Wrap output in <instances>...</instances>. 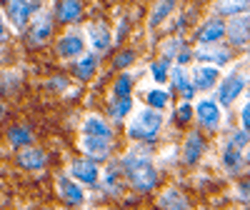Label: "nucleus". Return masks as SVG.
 Returning a JSON list of instances; mask_svg holds the SVG:
<instances>
[{"label":"nucleus","mask_w":250,"mask_h":210,"mask_svg":"<svg viewBox=\"0 0 250 210\" xmlns=\"http://www.w3.org/2000/svg\"><path fill=\"white\" fill-rule=\"evenodd\" d=\"M160 205H163V208L180 210V208H188V200H185V195H180L178 190H165V195L160 198Z\"/></svg>","instance_id":"27"},{"label":"nucleus","mask_w":250,"mask_h":210,"mask_svg":"<svg viewBox=\"0 0 250 210\" xmlns=\"http://www.w3.org/2000/svg\"><path fill=\"white\" fill-rule=\"evenodd\" d=\"M223 35H225V23L218 20V18L205 20V23L200 25V30H198V40H200V43H218Z\"/></svg>","instance_id":"10"},{"label":"nucleus","mask_w":250,"mask_h":210,"mask_svg":"<svg viewBox=\"0 0 250 210\" xmlns=\"http://www.w3.org/2000/svg\"><path fill=\"white\" fill-rule=\"evenodd\" d=\"M223 163H225V168L230 173H238L240 165H243V150L235 148V145H228L225 153H223Z\"/></svg>","instance_id":"21"},{"label":"nucleus","mask_w":250,"mask_h":210,"mask_svg":"<svg viewBox=\"0 0 250 210\" xmlns=\"http://www.w3.org/2000/svg\"><path fill=\"white\" fill-rule=\"evenodd\" d=\"M195 113H198V120H200L203 128L215 130L218 125H220V110H218V103H215V100H208V98L200 100L198 108H195Z\"/></svg>","instance_id":"5"},{"label":"nucleus","mask_w":250,"mask_h":210,"mask_svg":"<svg viewBox=\"0 0 250 210\" xmlns=\"http://www.w3.org/2000/svg\"><path fill=\"white\" fill-rule=\"evenodd\" d=\"M130 108H133V100L130 98H118V103L110 105V115L120 120V118H125V115L130 113Z\"/></svg>","instance_id":"29"},{"label":"nucleus","mask_w":250,"mask_h":210,"mask_svg":"<svg viewBox=\"0 0 250 210\" xmlns=\"http://www.w3.org/2000/svg\"><path fill=\"white\" fill-rule=\"evenodd\" d=\"M225 35L230 38L233 45H245L248 43V15L238 13V18L225 28Z\"/></svg>","instance_id":"12"},{"label":"nucleus","mask_w":250,"mask_h":210,"mask_svg":"<svg viewBox=\"0 0 250 210\" xmlns=\"http://www.w3.org/2000/svg\"><path fill=\"white\" fill-rule=\"evenodd\" d=\"M145 103H148L150 108H155V110H163L165 105L170 103V93L160 90V88H153V90H148V95H145Z\"/></svg>","instance_id":"22"},{"label":"nucleus","mask_w":250,"mask_h":210,"mask_svg":"<svg viewBox=\"0 0 250 210\" xmlns=\"http://www.w3.org/2000/svg\"><path fill=\"white\" fill-rule=\"evenodd\" d=\"M193 88L195 90H210L215 83H218V68L215 65H198L195 70H193Z\"/></svg>","instance_id":"8"},{"label":"nucleus","mask_w":250,"mask_h":210,"mask_svg":"<svg viewBox=\"0 0 250 210\" xmlns=\"http://www.w3.org/2000/svg\"><path fill=\"white\" fill-rule=\"evenodd\" d=\"M243 90H245V75H243V73H230V75L220 83L218 100H220L223 105H230Z\"/></svg>","instance_id":"3"},{"label":"nucleus","mask_w":250,"mask_h":210,"mask_svg":"<svg viewBox=\"0 0 250 210\" xmlns=\"http://www.w3.org/2000/svg\"><path fill=\"white\" fill-rule=\"evenodd\" d=\"M88 38L95 50H108L110 48V33L105 28V23H93L90 30H88Z\"/></svg>","instance_id":"17"},{"label":"nucleus","mask_w":250,"mask_h":210,"mask_svg":"<svg viewBox=\"0 0 250 210\" xmlns=\"http://www.w3.org/2000/svg\"><path fill=\"white\" fill-rule=\"evenodd\" d=\"M5 13H8V18L13 20L18 28H23L30 20V15H33V3H30V0H8V3H5Z\"/></svg>","instance_id":"6"},{"label":"nucleus","mask_w":250,"mask_h":210,"mask_svg":"<svg viewBox=\"0 0 250 210\" xmlns=\"http://www.w3.org/2000/svg\"><path fill=\"white\" fill-rule=\"evenodd\" d=\"M203 150H205V145H203V138H200L198 133H190V135H188V140H185V150H183V160H185L188 165H195V163L200 160Z\"/></svg>","instance_id":"14"},{"label":"nucleus","mask_w":250,"mask_h":210,"mask_svg":"<svg viewBox=\"0 0 250 210\" xmlns=\"http://www.w3.org/2000/svg\"><path fill=\"white\" fill-rule=\"evenodd\" d=\"M70 175L78 183H83V185H93V183H98L100 173H98V165L93 160H75L70 165Z\"/></svg>","instance_id":"7"},{"label":"nucleus","mask_w":250,"mask_h":210,"mask_svg":"<svg viewBox=\"0 0 250 210\" xmlns=\"http://www.w3.org/2000/svg\"><path fill=\"white\" fill-rule=\"evenodd\" d=\"M95 65H98L95 55H85L83 60H78V65H75V75H78L80 80H88V78L95 73Z\"/></svg>","instance_id":"26"},{"label":"nucleus","mask_w":250,"mask_h":210,"mask_svg":"<svg viewBox=\"0 0 250 210\" xmlns=\"http://www.w3.org/2000/svg\"><path fill=\"white\" fill-rule=\"evenodd\" d=\"M195 58L203 60V63H215V65H225V63H230V53H228L225 48H215L210 43H203L195 50Z\"/></svg>","instance_id":"9"},{"label":"nucleus","mask_w":250,"mask_h":210,"mask_svg":"<svg viewBox=\"0 0 250 210\" xmlns=\"http://www.w3.org/2000/svg\"><path fill=\"white\" fill-rule=\"evenodd\" d=\"M83 135H98V138H113L110 128H108V123L98 118V115H88L85 120H83Z\"/></svg>","instance_id":"16"},{"label":"nucleus","mask_w":250,"mask_h":210,"mask_svg":"<svg viewBox=\"0 0 250 210\" xmlns=\"http://www.w3.org/2000/svg\"><path fill=\"white\" fill-rule=\"evenodd\" d=\"M130 63H133V53H123V55H118L115 65H118V68H123V65H130Z\"/></svg>","instance_id":"34"},{"label":"nucleus","mask_w":250,"mask_h":210,"mask_svg":"<svg viewBox=\"0 0 250 210\" xmlns=\"http://www.w3.org/2000/svg\"><path fill=\"white\" fill-rule=\"evenodd\" d=\"M8 138H10L13 145H18V148H25V145L33 143V135H30L28 128H13V130L8 133Z\"/></svg>","instance_id":"28"},{"label":"nucleus","mask_w":250,"mask_h":210,"mask_svg":"<svg viewBox=\"0 0 250 210\" xmlns=\"http://www.w3.org/2000/svg\"><path fill=\"white\" fill-rule=\"evenodd\" d=\"M58 50H60L62 58H78L83 50H85V40H83L80 33L73 30V33H68V35L58 43Z\"/></svg>","instance_id":"11"},{"label":"nucleus","mask_w":250,"mask_h":210,"mask_svg":"<svg viewBox=\"0 0 250 210\" xmlns=\"http://www.w3.org/2000/svg\"><path fill=\"white\" fill-rule=\"evenodd\" d=\"M178 5V0H160V3L155 5V10L150 13V28H158L165 18H168Z\"/></svg>","instance_id":"20"},{"label":"nucleus","mask_w":250,"mask_h":210,"mask_svg":"<svg viewBox=\"0 0 250 210\" xmlns=\"http://www.w3.org/2000/svg\"><path fill=\"white\" fill-rule=\"evenodd\" d=\"M148 160H150L148 150L135 148V150H130L128 155L123 158V165H125V170H133V168H138V165H143V163H148Z\"/></svg>","instance_id":"25"},{"label":"nucleus","mask_w":250,"mask_h":210,"mask_svg":"<svg viewBox=\"0 0 250 210\" xmlns=\"http://www.w3.org/2000/svg\"><path fill=\"white\" fill-rule=\"evenodd\" d=\"M58 193H60V198L65 200L68 205H80V203H83L80 185L73 183L70 178H60V180H58Z\"/></svg>","instance_id":"13"},{"label":"nucleus","mask_w":250,"mask_h":210,"mask_svg":"<svg viewBox=\"0 0 250 210\" xmlns=\"http://www.w3.org/2000/svg\"><path fill=\"white\" fill-rule=\"evenodd\" d=\"M160 128H163V115L155 108H150L135 115V120L128 125V135L133 140H155Z\"/></svg>","instance_id":"1"},{"label":"nucleus","mask_w":250,"mask_h":210,"mask_svg":"<svg viewBox=\"0 0 250 210\" xmlns=\"http://www.w3.org/2000/svg\"><path fill=\"white\" fill-rule=\"evenodd\" d=\"M240 123H243V130H248V103H245V108L240 110Z\"/></svg>","instance_id":"35"},{"label":"nucleus","mask_w":250,"mask_h":210,"mask_svg":"<svg viewBox=\"0 0 250 210\" xmlns=\"http://www.w3.org/2000/svg\"><path fill=\"white\" fill-rule=\"evenodd\" d=\"M153 78L158 83H165V78H168V60H160V63H153Z\"/></svg>","instance_id":"32"},{"label":"nucleus","mask_w":250,"mask_h":210,"mask_svg":"<svg viewBox=\"0 0 250 210\" xmlns=\"http://www.w3.org/2000/svg\"><path fill=\"white\" fill-rule=\"evenodd\" d=\"M190 118H193V108H190V105H188V103L178 105V110H175V120H178L180 125H185Z\"/></svg>","instance_id":"33"},{"label":"nucleus","mask_w":250,"mask_h":210,"mask_svg":"<svg viewBox=\"0 0 250 210\" xmlns=\"http://www.w3.org/2000/svg\"><path fill=\"white\" fill-rule=\"evenodd\" d=\"M83 153L93 160H105L110 155V140L108 138H98V135H85L80 143Z\"/></svg>","instance_id":"4"},{"label":"nucleus","mask_w":250,"mask_h":210,"mask_svg":"<svg viewBox=\"0 0 250 210\" xmlns=\"http://www.w3.org/2000/svg\"><path fill=\"white\" fill-rule=\"evenodd\" d=\"M128 173H130L133 188L140 190V193H148V190H153V188L158 185V173H155V168L150 163H143V165L133 168V170H128Z\"/></svg>","instance_id":"2"},{"label":"nucleus","mask_w":250,"mask_h":210,"mask_svg":"<svg viewBox=\"0 0 250 210\" xmlns=\"http://www.w3.org/2000/svg\"><path fill=\"white\" fill-rule=\"evenodd\" d=\"M130 88H133V80H130V75H120L118 80H115V88H113V93L118 95V98H128L130 95Z\"/></svg>","instance_id":"30"},{"label":"nucleus","mask_w":250,"mask_h":210,"mask_svg":"<svg viewBox=\"0 0 250 210\" xmlns=\"http://www.w3.org/2000/svg\"><path fill=\"white\" fill-rule=\"evenodd\" d=\"M173 85H175V90H178L183 98H190V95L195 93L193 83H190V75H188V70H185L183 65L173 68Z\"/></svg>","instance_id":"19"},{"label":"nucleus","mask_w":250,"mask_h":210,"mask_svg":"<svg viewBox=\"0 0 250 210\" xmlns=\"http://www.w3.org/2000/svg\"><path fill=\"white\" fill-rule=\"evenodd\" d=\"M8 38V30H5V20H3V13H0V40Z\"/></svg>","instance_id":"36"},{"label":"nucleus","mask_w":250,"mask_h":210,"mask_svg":"<svg viewBox=\"0 0 250 210\" xmlns=\"http://www.w3.org/2000/svg\"><path fill=\"white\" fill-rule=\"evenodd\" d=\"M183 48H185V43H183L180 38H170V40H165V45H163V55H165V60L175 58Z\"/></svg>","instance_id":"31"},{"label":"nucleus","mask_w":250,"mask_h":210,"mask_svg":"<svg viewBox=\"0 0 250 210\" xmlns=\"http://www.w3.org/2000/svg\"><path fill=\"white\" fill-rule=\"evenodd\" d=\"M215 8L223 15H238V13H245L248 10V0H220Z\"/></svg>","instance_id":"23"},{"label":"nucleus","mask_w":250,"mask_h":210,"mask_svg":"<svg viewBox=\"0 0 250 210\" xmlns=\"http://www.w3.org/2000/svg\"><path fill=\"white\" fill-rule=\"evenodd\" d=\"M18 165H23L25 170H40L45 165V153L38 148H25L18 155Z\"/></svg>","instance_id":"15"},{"label":"nucleus","mask_w":250,"mask_h":210,"mask_svg":"<svg viewBox=\"0 0 250 210\" xmlns=\"http://www.w3.org/2000/svg\"><path fill=\"white\" fill-rule=\"evenodd\" d=\"M48 35H50V20H48L45 15H38L35 25H33V33H30L33 43H43V40H45Z\"/></svg>","instance_id":"24"},{"label":"nucleus","mask_w":250,"mask_h":210,"mask_svg":"<svg viewBox=\"0 0 250 210\" xmlns=\"http://www.w3.org/2000/svg\"><path fill=\"white\" fill-rule=\"evenodd\" d=\"M80 15H83L80 0H60L58 18L62 20V23H75V20H80Z\"/></svg>","instance_id":"18"}]
</instances>
